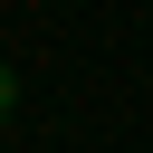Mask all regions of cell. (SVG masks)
Segmentation results:
<instances>
[{
	"mask_svg": "<svg viewBox=\"0 0 153 153\" xmlns=\"http://www.w3.org/2000/svg\"><path fill=\"white\" fill-rule=\"evenodd\" d=\"M10 105H19V76H10V67H0V124H10Z\"/></svg>",
	"mask_w": 153,
	"mask_h": 153,
	"instance_id": "6da1fadb",
	"label": "cell"
}]
</instances>
